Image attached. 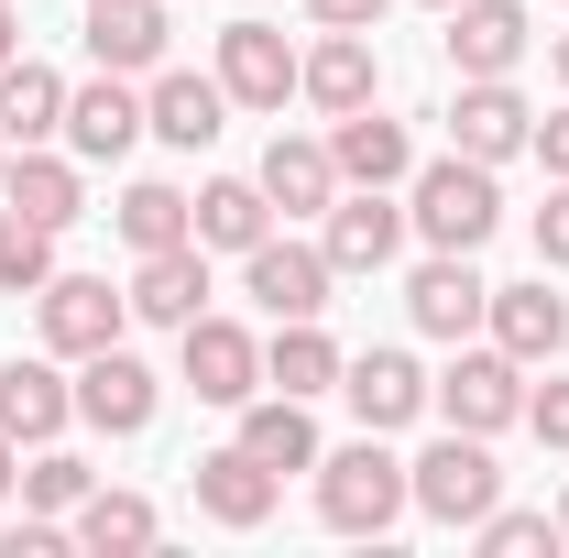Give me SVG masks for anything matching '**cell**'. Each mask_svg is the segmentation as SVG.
Listing matches in <instances>:
<instances>
[{
  "instance_id": "obj_24",
  "label": "cell",
  "mask_w": 569,
  "mask_h": 558,
  "mask_svg": "<svg viewBox=\"0 0 569 558\" xmlns=\"http://www.w3.org/2000/svg\"><path fill=\"white\" fill-rule=\"evenodd\" d=\"M0 209H22V219H44V230H67V219H88V187H77L67 153L22 142V153H11V176H0Z\"/></svg>"
},
{
  "instance_id": "obj_26",
  "label": "cell",
  "mask_w": 569,
  "mask_h": 558,
  "mask_svg": "<svg viewBox=\"0 0 569 558\" xmlns=\"http://www.w3.org/2000/svg\"><path fill=\"white\" fill-rule=\"evenodd\" d=\"M241 449H252L274 482H284V471H318V427H307V406H296V395H274V383L241 406Z\"/></svg>"
},
{
  "instance_id": "obj_31",
  "label": "cell",
  "mask_w": 569,
  "mask_h": 558,
  "mask_svg": "<svg viewBox=\"0 0 569 558\" xmlns=\"http://www.w3.org/2000/svg\"><path fill=\"white\" fill-rule=\"evenodd\" d=\"M121 241H132V252H176V241H198V198H176V187H153V176H142V187H121Z\"/></svg>"
},
{
  "instance_id": "obj_44",
  "label": "cell",
  "mask_w": 569,
  "mask_h": 558,
  "mask_svg": "<svg viewBox=\"0 0 569 558\" xmlns=\"http://www.w3.org/2000/svg\"><path fill=\"white\" fill-rule=\"evenodd\" d=\"M0 176H11V142H0Z\"/></svg>"
},
{
  "instance_id": "obj_2",
  "label": "cell",
  "mask_w": 569,
  "mask_h": 558,
  "mask_svg": "<svg viewBox=\"0 0 569 558\" xmlns=\"http://www.w3.org/2000/svg\"><path fill=\"white\" fill-rule=\"evenodd\" d=\"M493 165H471V153H438V165H417V209H406V230H427V252H482L493 241Z\"/></svg>"
},
{
  "instance_id": "obj_14",
  "label": "cell",
  "mask_w": 569,
  "mask_h": 558,
  "mask_svg": "<svg viewBox=\"0 0 569 558\" xmlns=\"http://www.w3.org/2000/svg\"><path fill=\"white\" fill-rule=\"evenodd\" d=\"M142 142V99H132V77H88V88H67V153L77 165H110V153H132Z\"/></svg>"
},
{
  "instance_id": "obj_25",
  "label": "cell",
  "mask_w": 569,
  "mask_h": 558,
  "mask_svg": "<svg viewBox=\"0 0 569 558\" xmlns=\"http://www.w3.org/2000/svg\"><path fill=\"white\" fill-rule=\"evenodd\" d=\"M263 198H274L284 219H329V198H340V165H329V142L274 132V153H263Z\"/></svg>"
},
{
  "instance_id": "obj_20",
  "label": "cell",
  "mask_w": 569,
  "mask_h": 558,
  "mask_svg": "<svg viewBox=\"0 0 569 558\" xmlns=\"http://www.w3.org/2000/svg\"><path fill=\"white\" fill-rule=\"evenodd\" d=\"M329 165H340V187H406L417 176V142H406V121H383V110H340Z\"/></svg>"
},
{
  "instance_id": "obj_40",
  "label": "cell",
  "mask_w": 569,
  "mask_h": 558,
  "mask_svg": "<svg viewBox=\"0 0 569 558\" xmlns=\"http://www.w3.org/2000/svg\"><path fill=\"white\" fill-rule=\"evenodd\" d=\"M22 482V438H0V492Z\"/></svg>"
},
{
  "instance_id": "obj_22",
  "label": "cell",
  "mask_w": 569,
  "mask_h": 558,
  "mask_svg": "<svg viewBox=\"0 0 569 558\" xmlns=\"http://www.w3.org/2000/svg\"><path fill=\"white\" fill-rule=\"evenodd\" d=\"M263 383H274V395H296V406L340 395V340H329L318 318H274V340H263Z\"/></svg>"
},
{
  "instance_id": "obj_18",
  "label": "cell",
  "mask_w": 569,
  "mask_h": 558,
  "mask_svg": "<svg viewBox=\"0 0 569 558\" xmlns=\"http://www.w3.org/2000/svg\"><path fill=\"white\" fill-rule=\"evenodd\" d=\"M274 492H284V482L252 460V449H241V438L198 460V515H209V526H230V537H252V526L274 515Z\"/></svg>"
},
{
  "instance_id": "obj_27",
  "label": "cell",
  "mask_w": 569,
  "mask_h": 558,
  "mask_svg": "<svg viewBox=\"0 0 569 558\" xmlns=\"http://www.w3.org/2000/svg\"><path fill=\"white\" fill-rule=\"evenodd\" d=\"M44 132H67V77L33 67V56H11V67H0V142L22 153V142H44Z\"/></svg>"
},
{
  "instance_id": "obj_32",
  "label": "cell",
  "mask_w": 569,
  "mask_h": 558,
  "mask_svg": "<svg viewBox=\"0 0 569 558\" xmlns=\"http://www.w3.org/2000/svg\"><path fill=\"white\" fill-rule=\"evenodd\" d=\"M44 285H56V230L0 209V296H44Z\"/></svg>"
},
{
  "instance_id": "obj_28",
  "label": "cell",
  "mask_w": 569,
  "mask_h": 558,
  "mask_svg": "<svg viewBox=\"0 0 569 558\" xmlns=\"http://www.w3.org/2000/svg\"><path fill=\"white\" fill-rule=\"evenodd\" d=\"M263 230H274L263 176H209V187H198V241H209V252H252Z\"/></svg>"
},
{
  "instance_id": "obj_42",
  "label": "cell",
  "mask_w": 569,
  "mask_h": 558,
  "mask_svg": "<svg viewBox=\"0 0 569 558\" xmlns=\"http://www.w3.org/2000/svg\"><path fill=\"white\" fill-rule=\"evenodd\" d=\"M559 537H569V492H559Z\"/></svg>"
},
{
  "instance_id": "obj_1",
  "label": "cell",
  "mask_w": 569,
  "mask_h": 558,
  "mask_svg": "<svg viewBox=\"0 0 569 558\" xmlns=\"http://www.w3.org/2000/svg\"><path fill=\"white\" fill-rule=\"evenodd\" d=\"M318 515H329V537H395V515H406V460L361 427L351 449H318Z\"/></svg>"
},
{
  "instance_id": "obj_43",
  "label": "cell",
  "mask_w": 569,
  "mask_h": 558,
  "mask_svg": "<svg viewBox=\"0 0 569 558\" xmlns=\"http://www.w3.org/2000/svg\"><path fill=\"white\" fill-rule=\"evenodd\" d=\"M427 11H460V0H427Z\"/></svg>"
},
{
  "instance_id": "obj_9",
  "label": "cell",
  "mask_w": 569,
  "mask_h": 558,
  "mask_svg": "<svg viewBox=\"0 0 569 558\" xmlns=\"http://www.w3.org/2000/svg\"><path fill=\"white\" fill-rule=\"evenodd\" d=\"M296 44H284L274 22H230L219 33V88H230V110H284L296 99Z\"/></svg>"
},
{
  "instance_id": "obj_10",
  "label": "cell",
  "mask_w": 569,
  "mask_h": 558,
  "mask_svg": "<svg viewBox=\"0 0 569 558\" xmlns=\"http://www.w3.org/2000/svg\"><path fill=\"white\" fill-rule=\"evenodd\" d=\"M142 132L176 142V153H209V142L230 132V88H219V77H187V67H153V88H142Z\"/></svg>"
},
{
  "instance_id": "obj_16",
  "label": "cell",
  "mask_w": 569,
  "mask_h": 558,
  "mask_svg": "<svg viewBox=\"0 0 569 558\" xmlns=\"http://www.w3.org/2000/svg\"><path fill=\"white\" fill-rule=\"evenodd\" d=\"M482 307H493V285L471 275V252H438V263H417V285H406V318H417L427 340H471Z\"/></svg>"
},
{
  "instance_id": "obj_6",
  "label": "cell",
  "mask_w": 569,
  "mask_h": 558,
  "mask_svg": "<svg viewBox=\"0 0 569 558\" xmlns=\"http://www.w3.org/2000/svg\"><path fill=\"white\" fill-rule=\"evenodd\" d=\"M153 406H164V383H153V361H132L121 340L77 361V417L99 427V438H142V427H153Z\"/></svg>"
},
{
  "instance_id": "obj_33",
  "label": "cell",
  "mask_w": 569,
  "mask_h": 558,
  "mask_svg": "<svg viewBox=\"0 0 569 558\" xmlns=\"http://www.w3.org/2000/svg\"><path fill=\"white\" fill-rule=\"evenodd\" d=\"M88 492H99V471H88V460H67V449H44V460L22 471V504H33V515H77Z\"/></svg>"
},
{
  "instance_id": "obj_41",
  "label": "cell",
  "mask_w": 569,
  "mask_h": 558,
  "mask_svg": "<svg viewBox=\"0 0 569 558\" xmlns=\"http://www.w3.org/2000/svg\"><path fill=\"white\" fill-rule=\"evenodd\" d=\"M548 56H559V77H569V33H559V44H548Z\"/></svg>"
},
{
  "instance_id": "obj_34",
  "label": "cell",
  "mask_w": 569,
  "mask_h": 558,
  "mask_svg": "<svg viewBox=\"0 0 569 558\" xmlns=\"http://www.w3.org/2000/svg\"><path fill=\"white\" fill-rule=\"evenodd\" d=\"M493 558H526V548H559V515H526V504H493L482 526H471Z\"/></svg>"
},
{
  "instance_id": "obj_19",
  "label": "cell",
  "mask_w": 569,
  "mask_h": 558,
  "mask_svg": "<svg viewBox=\"0 0 569 558\" xmlns=\"http://www.w3.org/2000/svg\"><path fill=\"white\" fill-rule=\"evenodd\" d=\"M132 318H153V329H187V318H209V241L142 252V275H132Z\"/></svg>"
},
{
  "instance_id": "obj_37",
  "label": "cell",
  "mask_w": 569,
  "mask_h": 558,
  "mask_svg": "<svg viewBox=\"0 0 569 558\" xmlns=\"http://www.w3.org/2000/svg\"><path fill=\"white\" fill-rule=\"evenodd\" d=\"M307 11H318L329 33H372V22H383V0H307Z\"/></svg>"
},
{
  "instance_id": "obj_13",
  "label": "cell",
  "mask_w": 569,
  "mask_h": 558,
  "mask_svg": "<svg viewBox=\"0 0 569 558\" xmlns=\"http://www.w3.org/2000/svg\"><path fill=\"white\" fill-rule=\"evenodd\" d=\"M340 395H351V417L372 427V438H395V427L427 417V372L406 361V350H361V361H340Z\"/></svg>"
},
{
  "instance_id": "obj_30",
  "label": "cell",
  "mask_w": 569,
  "mask_h": 558,
  "mask_svg": "<svg viewBox=\"0 0 569 558\" xmlns=\"http://www.w3.org/2000/svg\"><path fill=\"white\" fill-rule=\"evenodd\" d=\"M67 537L110 558V548H153V537H164V515H153L142 492H110V482H99V492H88V504L67 515Z\"/></svg>"
},
{
  "instance_id": "obj_17",
  "label": "cell",
  "mask_w": 569,
  "mask_h": 558,
  "mask_svg": "<svg viewBox=\"0 0 569 558\" xmlns=\"http://www.w3.org/2000/svg\"><path fill=\"white\" fill-rule=\"evenodd\" d=\"M526 44H537V33H526V0H460V11H449V67L460 77H515Z\"/></svg>"
},
{
  "instance_id": "obj_39",
  "label": "cell",
  "mask_w": 569,
  "mask_h": 558,
  "mask_svg": "<svg viewBox=\"0 0 569 558\" xmlns=\"http://www.w3.org/2000/svg\"><path fill=\"white\" fill-rule=\"evenodd\" d=\"M11 56H22V11L0 0V67H11Z\"/></svg>"
},
{
  "instance_id": "obj_35",
  "label": "cell",
  "mask_w": 569,
  "mask_h": 558,
  "mask_svg": "<svg viewBox=\"0 0 569 558\" xmlns=\"http://www.w3.org/2000/svg\"><path fill=\"white\" fill-rule=\"evenodd\" d=\"M537 263H559V275H569V176L548 187V209H537Z\"/></svg>"
},
{
  "instance_id": "obj_11",
  "label": "cell",
  "mask_w": 569,
  "mask_h": 558,
  "mask_svg": "<svg viewBox=\"0 0 569 558\" xmlns=\"http://www.w3.org/2000/svg\"><path fill=\"white\" fill-rule=\"evenodd\" d=\"M318 252H329V275H383V263L406 252V209H395L383 187H351V198H329Z\"/></svg>"
},
{
  "instance_id": "obj_23",
  "label": "cell",
  "mask_w": 569,
  "mask_h": 558,
  "mask_svg": "<svg viewBox=\"0 0 569 558\" xmlns=\"http://www.w3.org/2000/svg\"><path fill=\"white\" fill-rule=\"evenodd\" d=\"M67 417H77V383L56 372V361H11V372H0V438L44 449V438H56Z\"/></svg>"
},
{
  "instance_id": "obj_5",
  "label": "cell",
  "mask_w": 569,
  "mask_h": 558,
  "mask_svg": "<svg viewBox=\"0 0 569 558\" xmlns=\"http://www.w3.org/2000/svg\"><path fill=\"white\" fill-rule=\"evenodd\" d=\"M176 340H187V395H198V406H230V417H241V406L263 395V340H252L241 318H187Z\"/></svg>"
},
{
  "instance_id": "obj_4",
  "label": "cell",
  "mask_w": 569,
  "mask_h": 558,
  "mask_svg": "<svg viewBox=\"0 0 569 558\" xmlns=\"http://www.w3.org/2000/svg\"><path fill=\"white\" fill-rule=\"evenodd\" d=\"M427 406L449 427H471V438H493V427L526 417V361H515V350H460V361L427 383Z\"/></svg>"
},
{
  "instance_id": "obj_12",
  "label": "cell",
  "mask_w": 569,
  "mask_h": 558,
  "mask_svg": "<svg viewBox=\"0 0 569 558\" xmlns=\"http://www.w3.org/2000/svg\"><path fill=\"white\" fill-rule=\"evenodd\" d=\"M526 142H537V110L515 99V77H460L449 153H471V165H503V153H526Z\"/></svg>"
},
{
  "instance_id": "obj_8",
  "label": "cell",
  "mask_w": 569,
  "mask_h": 558,
  "mask_svg": "<svg viewBox=\"0 0 569 558\" xmlns=\"http://www.w3.org/2000/svg\"><path fill=\"white\" fill-rule=\"evenodd\" d=\"M33 318H44V350H56V361H88V350L121 340L132 296H110V275H56L44 296H33Z\"/></svg>"
},
{
  "instance_id": "obj_38",
  "label": "cell",
  "mask_w": 569,
  "mask_h": 558,
  "mask_svg": "<svg viewBox=\"0 0 569 558\" xmlns=\"http://www.w3.org/2000/svg\"><path fill=\"white\" fill-rule=\"evenodd\" d=\"M537 153H548V176H569V110H548V121H537Z\"/></svg>"
},
{
  "instance_id": "obj_15",
  "label": "cell",
  "mask_w": 569,
  "mask_h": 558,
  "mask_svg": "<svg viewBox=\"0 0 569 558\" xmlns=\"http://www.w3.org/2000/svg\"><path fill=\"white\" fill-rule=\"evenodd\" d=\"M164 44H176L164 0H88V56H99L110 77H153Z\"/></svg>"
},
{
  "instance_id": "obj_3",
  "label": "cell",
  "mask_w": 569,
  "mask_h": 558,
  "mask_svg": "<svg viewBox=\"0 0 569 558\" xmlns=\"http://www.w3.org/2000/svg\"><path fill=\"white\" fill-rule=\"evenodd\" d=\"M406 504L417 515H438V526H482L503 504V471H493V449L471 438V427H449L427 460H406Z\"/></svg>"
},
{
  "instance_id": "obj_21",
  "label": "cell",
  "mask_w": 569,
  "mask_h": 558,
  "mask_svg": "<svg viewBox=\"0 0 569 558\" xmlns=\"http://www.w3.org/2000/svg\"><path fill=\"white\" fill-rule=\"evenodd\" d=\"M482 329H493V350H515V361H559L569 350V296H548V285H493Z\"/></svg>"
},
{
  "instance_id": "obj_36",
  "label": "cell",
  "mask_w": 569,
  "mask_h": 558,
  "mask_svg": "<svg viewBox=\"0 0 569 558\" xmlns=\"http://www.w3.org/2000/svg\"><path fill=\"white\" fill-rule=\"evenodd\" d=\"M526 427H537L548 449H569V383H537V395H526Z\"/></svg>"
},
{
  "instance_id": "obj_29",
  "label": "cell",
  "mask_w": 569,
  "mask_h": 558,
  "mask_svg": "<svg viewBox=\"0 0 569 558\" xmlns=\"http://www.w3.org/2000/svg\"><path fill=\"white\" fill-rule=\"evenodd\" d=\"M296 88L340 121V110H372V33H329L307 67H296Z\"/></svg>"
},
{
  "instance_id": "obj_7",
  "label": "cell",
  "mask_w": 569,
  "mask_h": 558,
  "mask_svg": "<svg viewBox=\"0 0 569 558\" xmlns=\"http://www.w3.org/2000/svg\"><path fill=\"white\" fill-rule=\"evenodd\" d=\"M241 285H252V307H263V318H329V252H318V241H274V230H263V241H252V252H241Z\"/></svg>"
}]
</instances>
